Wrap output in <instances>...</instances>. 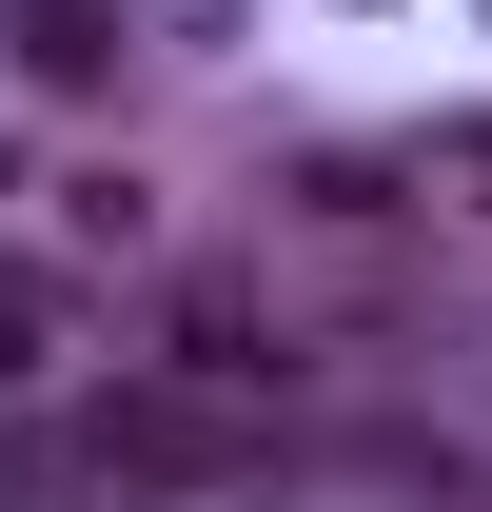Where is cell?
<instances>
[{
	"label": "cell",
	"instance_id": "cell-2",
	"mask_svg": "<svg viewBox=\"0 0 492 512\" xmlns=\"http://www.w3.org/2000/svg\"><path fill=\"white\" fill-rule=\"evenodd\" d=\"M40 355H60V296H40V276H0V394L40 375Z\"/></svg>",
	"mask_w": 492,
	"mask_h": 512
},
{
	"label": "cell",
	"instance_id": "cell-3",
	"mask_svg": "<svg viewBox=\"0 0 492 512\" xmlns=\"http://www.w3.org/2000/svg\"><path fill=\"white\" fill-rule=\"evenodd\" d=\"M453 178H473V197H492V119H453Z\"/></svg>",
	"mask_w": 492,
	"mask_h": 512
},
{
	"label": "cell",
	"instance_id": "cell-1",
	"mask_svg": "<svg viewBox=\"0 0 492 512\" xmlns=\"http://www.w3.org/2000/svg\"><path fill=\"white\" fill-rule=\"evenodd\" d=\"M276 355H256V296H197L178 316V394H256Z\"/></svg>",
	"mask_w": 492,
	"mask_h": 512
}]
</instances>
